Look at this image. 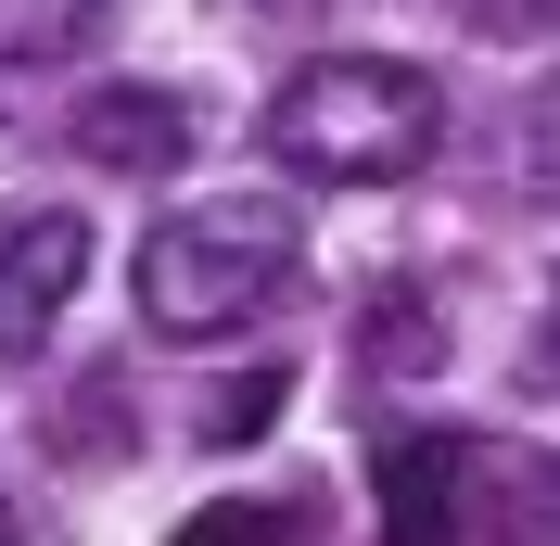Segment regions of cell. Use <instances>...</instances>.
<instances>
[{"instance_id": "ba28073f", "label": "cell", "mask_w": 560, "mask_h": 546, "mask_svg": "<svg viewBox=\"0 0 560 546\" xmlns=\"http://www.w3.org/2000/svg\"><path fill=\"white\" fill-rule=\"evenodd\" d=\"M510 546H560V471L523 483V509H510Z\"/></svg>"}, {"instance_id": "8992f818", "label": "cell", "mask_w": 560, "mask_h": 546, "mask_svg": "<svg viewBox=\"0 0 560 546\" xmlns=\"http://www.w3.org/2000/svg\"><path fill=\"white\" fill-rule=\"evenodd\" d=\"M318 534V496H230V509L178 521L166 546H306Z\"/></svg>"}, {"instance_id": "6da1fadb", "label": "cell", "mask_w": 560, "mask_h": 546, "mask_svg": "<svg viewBox=\"0 0 560 546\" xmlns=\"http://www.w3.org/2000/svg\"><path fill=\"white\" fill-rule=\"evenodd\" d=\"M140 331L153 343H230L255 318H280L306 293V204L293 191H217V204H178L140 229L128 254Z\"/></svg>"}, {"instance_id": "277c9868", "label": "cell", "mask_w": 560, "mask_h": 546, "mask_svg": "<svg viewBox=\"0 0 560 546\" xmlns=\"http://www.w3.org/2000/svg\"><path fill=\"white\" fill-rule=\"evenodd\" d=\"M77 280H90V216H13L0 229V369H26L38 343L65 331V306H77Z\"/></svg>"}, {"instance_id": "52a82bcc", "label": "cell", "mask_w": 560, "mask_h": 546, "mask_svg": "<svg viewBox=\"0 0 560 546\" xmlns=\"http://www.w3.org/2000/svg\"><path fill=\"white\" fill-rule=\"evenodd\" d=\"M103 26V0H0V64H65Z\"/></svg>"}, {"instance_id": "3957f363", "label": "cell", "mask_w": 560, "mask_h": 546, "mask_svg": "<svg viewBox=\"0 0 560 546\" xmlns=\"http://www.w3.org/2000/svg\"><path fill=\"white\" fill-rule=\"evenodd\" d=\"M510 509H523V471L485 432H395L383 444V546H471V534H510Z\"/></svg>"}, {"instance_id": "7a4b0ae2", "label": "cell", "mask_w": 560, "mask_h": 546, "mask_svg": "<svg viewBox=\"0 0 560 546\" xmlns=\"http://www.w3.org/2000/svg\"><path fill=\"white\" fill-rule=\"evenodd\" d=\"M268 166L280 178H318V191H395V178L433 166L446 140V90L395 51H318V64L280 76L268 103Z\"/></svg>"}, {"instance_id": "30bf717a", "label": "cell", "mask_w": 560, "mask_h": 546, "mask_svg": "<svg viewBox=\"0 0 560 546\" xmlns=\"http://www.w3.org/2000/svg\"><path fill=\"white\" fill-rule=\"evenodd\" d=\"M535 381L560 394V293H548V331H535Z\"/></svg>"}, {"instance_id": "8fae6325", "label": "cell", "mask_w": 560, "mask_h": 546, "mask_svg": "<svg viewBox=\"0 0 560 546\" xmlns=\"http://www.w3.org/2000/svg\"><path fill=\"white\" fill-rule=\"evenodd\" d=\"M0 546H26V534H13V496H0Z\"/></svg>"}, {"instance_id": "9c48e42d", "label": "cell", "mask_w": 560, "mask_h": 546, "mask_svg": "<svg viewBox=\"0 0 560 546\" xmlns=\"http://www.w3.org/2000/svg\"><path fill=\"white\" fill-rule=\"evenodd\" d=\"M280 381H293V369H243V394H230V407H217V432L243 444V432H255V419H268V407H280Z\"/></svg>"}, {"instance_id": "5b68a950", "label": "cell", "mask_w": 560, "mask_h": 546, "mask_svg": "<svg viewBox=\"0 0 560 546\" xmlns=\"http://www.w3.org/2000/svg\"><path fill=\"white\" fill-rule=\"evenodd\" d=\"M77 153H90V166L103 178H178L191 166V103H178V90H90V103H77Z\"/></svg>"}]
</instances>
